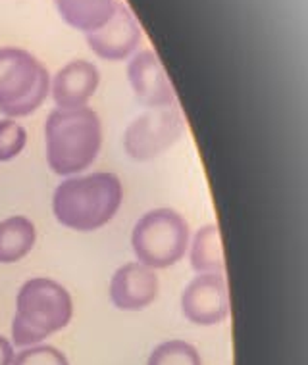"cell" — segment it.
Returning <instances> with one entry per match:
<instances>
[{
    "label": "cell",
    "mask_w": 308,
    "mask_h": 365,
    "mask_svg": "<svg viewBox=\"0 0 308 365\" xmlns=\"http://www.w3.org/2000/svg\"><path fill=\"white\" fill-rule=\"evenodd\" d=\"M124 202L120 177L96 171L64 179L52 195V212L62 227L91 233L116 217Z\"/></svg>",
    "instance_id": "6da1fadb"
},
{
    "label": "cell",
    "mask_w": 308,
    "mask_h": 365,
    "mask_svg": "<svg viewBox=\"0 0 308 365\" xmlns=\"http://www.w3.org/2000/svg\"><path fill=\"white\" fill-rule=\"evenodd\" d=\"M46 162L60 177L79 175L99 158L102 121L93 108L52 110L44 123Z\"/></svg>",
    "instance_id": "7a4b0ae2"
},
{
    "label": "cell",
    "mask_w": 308,
    "mask_h": 365,
    "mask_svg": "<svg viewBox=\"0 0 308 365\" xmlns=\"http://www.w3.org/2000/svg\"><path fill=\"white\" fill-rule=\"evenodd\" d=\"M74 317V300L68 289L46 277L29 279L21 284L16 298L12 319V344L35 346L69 325Z\"/></svg>",
    "instance_id": "3957f363"
},
{
    "label": "cell",
    "mask_w": 308,
    "mask_h": 365,
    "mask_svg": "<svg viewBox=\"0 0 308 365\" xmlns=\"http://www.w3.org/2000/svg\"><path fill=\"white\" fill-rule=\"evenodd\" d=\"M51 95V76L31 52L0 48V113L18 120L37 112Z\"/></svg>",
    "instance_id": "277c9868"
},
{
    "label": "cell",
    "mask_w": 308,
    "mask_h": 365,
    "mask_svg": "<svg viewBox=\"0 0 308 365\" xmlns=\"http://www.w3.org/2000/svg\"><path fill=\"white\" fill-rule=\"evenodd\" d=\"M189 240V223L179 212L172 208L146 212L135 223L131 233V246L137 262L154 271L182 262L187 252Z\"/></svg>",
    "instance_id": "5b68a950"
},
{
    "label": "cell",
    "mask_w": 308,
    "mask_h": 365,
    "mask_svg": "<svg viewBox=\"0 0 308 365\" xmlns=\"http://www.w3.org/2000/svg\"><path fill=\"white\" fill-rule=\"evenodd\" d=\"M185 133L179 108H160L141 113L126 127L124 150L135 162H149L170 150Z\"/></svg>",
    "instance_id": "8992f818"
},
{
    "label": "cell",
    "mask_w": 308,
    "mask_h": 365,
    "mask_svg": "<svg viewBox=\"0 0 308 365\" xmlns=\"http://www.w3.org/2000/svg\"><path fill=\"white\" fill-rule=\"evenodd\" d=\"M182 314L193 325H220L229 315V292L224 275H197L182 292Z\"/></svg>",
    "instance_id": "52a82bcc"
},
{
    "label": "cell",
    "mask_w": 308,
    "mask_h": 365,
    "mask_svg": "<svg viewBox=\"0 0 308 365\" xmlns=\"http://www.w3.org/2000/svg\"><path fill=\"white\" fill-rule=\"evenodd\" d=\"M141 27L133 18L129 8L118 0L116 12L106 24L91 33H85L89 48L102 60L108 62H121L131 58L141 43Z\"/></svg>",
    "instance_id": "ba28073f"
},
{
    "label": "cell",
    "mask_w": 308,
    "mask_h": 365,
    "mask_svg": "<svg viewBox=\"0 0 308 365\" xmlns=\"http://www.w3.org/2000/svg\"><path fill=\"white\" fill-rule=\"evenodd\" d=\"M127 79L135 98L149 110L176 106V91L157 52H135L127 63Z\"/></svg>",
    "instance_id": "9c48e42d"
},
{
    "label": "cell",
    "mask_w": 308,
    "mask_h": 365,
    "mask_svg": "<svg viewBox=\"0 0 308 365\" xmlns=\"http://www.w3.org/2000/svg\"><path fill=\"white\" fill-rule=\"evenodd\" d=\"M157 271L141 262H129L116 269L110 281V300L121 312H141L158 298Z\"/></svg>",
    "instance_id": "30bf717a"
},
{
    "label": "cell",
    "mask_w": 308,
    "mask_h": 365,
    "mask_svg": "<svg viewBox=\"0 0 308 365\" xmlns=\"http://www.w3.org/2000/svg\"><path fill=\"white\" fill-rule=\"evenodd\" d=\"M101 73L89 60H71L56 71L51 81L52 101L58 110L85 108L99 88Z\"/></svg>",
    "instance_id": "8fae6325"
},
{
    "label": "cell",
    "mask_w": 308,
    "mask_h": 365,
    "mask_svg": "<svg viewBox=\"0 0 308 365\" xmlns=\"http://www.w3.org/2000/svg\"><path fill=\"white\" fill-rule=\"evenodd\" d=\"M54 4L69 27L91 33L112 18L118 0H54Z\"/></svg>",
    "instance_id": "7c38bea8"
},
{
    "label": "cell",
    "mask_w": 308,
    "mask_h": 365,
    "mask_svg": "<svg viewBox=\"0 0 308 365\" xmlns=\"http://www.w3.org/2000/svg\"><path fill=\"white\" fill-rule=\"evenodd\" d=\"M189 262L191 267L202 273H216L224 275L226 262H224V248H222L220 227L216 223H208L195 233L193 240H189Z\"/></svg>",
    "instance_id": "4fadbf2b"
},
{
    "label": "cell",
    "mask_w": 308,
    "mask_h": 365,
    "mask_svg": "<svg viewBox=\"0 0 308 365\" xmlns=\"http://www.w3.org/2000/svg\"><path fill=\"white\" fill-rule=\"evenodd\" d=\"M37 229L26 215H12L0 221V264H16L31 252Z\"/></svg>",
    "instance_id": "5bb4252c"
},
{
    "label": "cell",
    "mask_w": 308,
    "mask_h": 365,
    "mask_svg": "<svg viewBox=\"0 0 308 365\" xmlns=\"http://www.w3.org/2000/svg\"><path fill=\"white\" fill-rule=\"evenodd\" d=\"M146 365H202V358L185 340H166L152 350Z\"/></svg>",
    "instance_id": "9a60e30c"
},
{
    "label": "cell",
    "mask_w": 308,
    "mask_h": 365,
    "mask_svg": "<svg viewBox=\"0 0 308 365\" xmlns=\"http://www.w3.org/2000/svg\"><path fill=\"white\" fill-rule=\"evenodd\" d=\"M27 145V131L16 120H0V162L18 158Z\"/></svg>",
    "instance_id": "2e32d148"
},
{
    "label": "cell",
    "mask_w": 308,
    "mask_h": 365,
    "mask_svg": "<svg viewBox=\"0 0 308 365\" xmlns=\"http://www.w3.org/2000/svg\"><path fill=\"white\" fill-rule=\"evenodd\" d=\"M12 365H69L62 350L51 344H35L24 348L18 356H14Z\"/></svg>",
    "instance_id": "e0dca14e"
},
{
    "label": "cell",
    "mask_w": 308,
    "mask_h": 365,
    "mask_svg": "<svg viewBox=\"0 0 308 365\" xmlns=\"http://www.w3.org/2000/svg\"><path fill=\"white\" fill-rule=\"evenodd\" d=\"M14 356H16V352H14V344L6 339V336L0 334V365H12Z\"/></svg>",
    "instance_id": "ac0fdd59"
}]
</instances>
